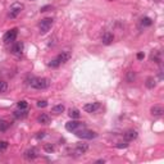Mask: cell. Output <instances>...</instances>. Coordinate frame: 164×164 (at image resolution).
I'll list each match as a JSON object with an SVG mask.
<instances>
[{
	"mask_svg": "<svg viewBox=\"0 0 164 164\" xmlns=\"http://www.w3.org/2000/svg\"><path fill=\"white\" fill-rule=\"evenodd\" d=\"M28 85L36 90H45L50 86V80L44 77H31L28 80Z\"/></svg>",
	"mask_w": 164,
	"mask_h": 164,
	"instance_id": "obj_1",
	"label": "cell"
},
{
	"mask_svg": "<svg viewBox=\"0 0 164 164\" xmlns=\"http://www.w3.org/2000/svg\"><path fill=\"white\" fill-rule=\"evenodd\" d=\"M69 58H71V54H69V53H67V51H62L55 59H53V61L49 63V67L57 68V67H59L61 64H63V63L67 62Z\"/></svg>",
	"mask_w": 164,
	"mask_h": 164,
	"instance_id": "obj_2",
	"label": "cell"
},
{
	"mask_svg": "<svg viewBox=\"0 0 164 164\" xmlns=\"http://www.w3.org/2000/svg\"><path fill=\"white\" fill-rule=\"evenodd\" d=\"M53 25H54V19L53 18H44V19H41V22L39 23L40 34L41 35L48 34V32L50 31V28L53 27Z\"/></svg>",
	"mask_w": 164,
	"mask_h": 164,
	"instance_id": "obj_3",
	"label": "cell"
},
{
	"mask_svg": "<svg viewBox=\"0 0 164 164\" xmlns=\"http://www.w3.org/2000/svg\"><path fill=\"white\" fill-rule=\"evenodd\" d=\"M23 9H25V5L22 4V3H18V2L17 3H13L12 5H10V8H9L8 15H9L10 18H17Z\"/></svg>",
	"mask_w": 164,
	"mask_h": 164,
	"instance_id": "obj_4",
	"label": "cell"
},
{
	"mask_svg": "<svg viewBox=\"0 0 164 164\" xmlns=\"http://www.w3.org/2000/svg\"><path fill=\"white\" fill-rule=\"evenodd\" d=\"M82 128H86V126L82 123V122H78V121H69L65 123V130L69 131V132H77V131L82 130Z\"/></svg>",
	"mask_w": 164,
	"mask_h": 164,
	"instance_id": "obj_5",
	"label": "cell"
},
{
	"mask_svg": "<svg viewBox=\"0 0 164 164\" xmlns=\"http://www.w3.org/2000/svg\"><path fill=\"white\" fill-rule=\"evenodd\" d=\"M76 136L80 139H85V140H91V139H95L97 133L96 132H92V131H89V130H86V128H82L80 131H77V132H74Z\"/></svg>",
	"mask_w": 164,
	"mask_h": 164,
	"instance_id": "obj_6",
	"label": "cell"
},
{
	"mask_svg": "<svg viewBox=\"0 0 164 164\" xmlns=\"http://www.w3.org/2000/svg\"><path fill=\"white\" fill-rule=\"evenodd\" d=\"M17 35H18V28H12V30L8 31L7 34L3 36V41H4L5 44L13 42L15 39H17Z\"/></svg>",
	"mask_w": 164,
	"mask_h": 164,
	"instance_id": "obj_7",
	"label": "cell"
},
{
	"mask_svg": "<svg viewBox=\"0 0 164 164\" xmlns=\"http://www.w3.org/2000/svg\"><path fill=\"white\" fill-rule=\"evenodd\" d=\"M23 49H25V45L23 42H15L14 45L12 46V53L14 55H22V53H23Z\"/></svg>",
	"mask_w": 164,
	"mask_h": 164,
	"instance_id": "obj_8",
	"label": "cell"
},
{
	"mask_svg": "<svg viewBox=\"0 0 164 164\" xmlns=\"http://www.w3.org/2000/svg\"><path fill=\"white\" fill-rule=\"evenodd\" d=\"M99 103H89V104H85L84 105V110L87 113H95L97 109H99Z\"/></svg>",
	"mask_w": 164,
	"mask_h": 164,
	"instance_id": "obj_9",
	"label": "cell"
},
{
	"mask_svg": "<svg viewBox=\"0 0 164 164\" xmlns=\"http://www.w3.org/2000/svg\"><path fill=\"white\" fill-rule=\"evenodd\" d=\"M87 149H89V146H87V144H84V143H80L76 145V149H74V153L77 155H82L85 154V153L87 151Z\"/></svg>",
	"mask_w": 164,
	"mask_h": 164,
	"instance_id": "obj_10",
	"label": "cell"
},
{
	"mask_svg": "<svg viewBox=\"0 0 164 164\" xmlns=\"http://www.w3.org/2000/svg\"><path fill=\"white\" fill-rule=\"evenodd\" d=\"M113 40H114V36H113V34H110V32H105L101 37V41H103L104 45H110V44L113 42Z\"/></svg>",
	"mask_w": 164,
	"mask_h": 164,
	"instance_id": "obj_11",
	"label": "cell"
},
{
	"mask_svg": "<svg viewBox=\"0 0 164 164\" xmlns=\"http://www.w3.org/2000/svg\"><path fill=\"white\" fill-rule=\"evenodd\" d=\"M137 136H139L137 131H135V130H128L127 132L124 133V139H126V141H132V140H135V139H137Z\"/></svg>",
	"mask_w": 164,
	"mask_h": 164,
	"instance_id": "obj_12",
	"label": "cell"
},
{
	"mask_svg": "<svg viewBox=\"0 0 164 164\" xmlns=\"http://www.w3.org/2000/svg\"><path fill=\"white\" fill-rule=\"evenodd\" d=\"M150 112H151L153 116H155V117H160V116H163L164 109H163V107H162V105H154V107H151Z\"/></svg>",
	"mask_w": 164,
	"mask_h": 164,
	"instance_id": "obj_13",
	"label": "cell"
},
{
	"mask_svg": "<svg viewBox=\"0 0 164 164\" xmlns=\"http://www.w3.org/2000/svg\"><path fill=\"white\" fill-rule=\"evenodd\" d=\"M37 156V150L36 149H28V150H26L25 151V158L26 159H28V160H32V159H35V158Z\"/></svg>",
	"mask_w": 164,
	"mask_h": 164,
	"instance_id": "obj_14",
	"label": "cell"
},
{
	"mask_svg": "<svg viewBox=\"0 0 164 164\" xmlns=\"http://www.w3.org/2000/svg\"><path fill=\"white\" fill-rule=\"evenodd\" d=\"M27 114H28V112L26 110V109H19V110H15L13 113V116L17 118V119H23L27 117Z\"/></svg>",
	"mask_w": 164,
	"mask_h": 164,
	"instance_id": "obj_15",
	"label": "cell"
},
{
	"mask_svg": "<svg viewBox=\"0 0 164 164\" xmlns=\"http://www.w3.org/2000/svg\"><path fill=\"white\" fill-rule=\"evenodd\" d=\"M150 59L153 62H155V63H162V54H160V51H158V50L153 51L151 55H150Z\"/></svg>",
	"mask_w": 164,
	"mask_h": 164,
	"instance_id": "obj_16",
	"label": "cell"
},
{
	"mask_svg": "<svg viewBox=\"0 0 164 164\" xmlns=\"http://www.w3.org/2000/svg\"><path fill=\"white\" fill-rule=\"evenodd\" d=\"M37 122L40 124H49L50 123V117H49L48 114H41V116H39V118H37Z\"/></svg>",
	"mask_w": 164,
	"mask_h": 164,
	"instance_id": "obj_17",
	"label": "cell"
},
{
	"mask_svg": "<svg viewBox=\"0 0 164 164\" xmlns=\"http://www.w3.org/2000/svg\"><path fill=\"white\" fill-rule=\"evenodd\" d=\"M64 110H65L64 105H62V104H59V105L53 107V109H51V113H54V114H62Z\"/></svg>",
	"mask_w": 164,
	"mask_h": 164,
	"instance_id": "obj_18",
	"label": "cell"
},
{
	"mask_svg": "<svg viewBox=\"0 0 164 164\" xmlns=\"http://www.w3.org/2000/svg\"><path fill=\"white\" fill-rule=\"evenodd\" d=\"M155 85H156V82H155L154 77H147V80H146V87L147 89H154Z\"/></svg>",
	"mask_w": 164,
	"mask_h": 164,
	"instance_id": "obj_19",
	"label": "cell"
},
{
	"mask_svg": "<svg viewBox=\"0 0 164 164\" xmlns=\"http://www.w3.org/2000/svg\"><path fill=\"white\" fill-rule=\"evenodd\" d=\"M80 116H81V114H80V110H78V109H71V110H69V117H71V118L78 119Z\"/></svg>",
	"mask_w": 164,
	"mask_h": 164,
	"instance_id": "obj_20",
	"label": "cell"
},
{
	"mask_svg": "<svg viewBox=\"0 0 164 164\" xmlns=\"http://www.w3.org/2000/svg\"><path fill=\"white\" fill-rule=\"evenodd\" d=\"M9 128V123L7 121H3V119H0V132H5Z\"/></svg>",
	"mask_w": 164,
	"mask_h": 164,
	"instance_id": "obj_21",
	"label": "cell"
},
{
	"mask_svg": "<svg viewBox=\"0 0 164 164\" xmlns=\"http://www.w3.org/2000/svg\"><path fill=\"white\" fill-rule=\"evenodd\" d=\"M135 72H132V71H130V72H127V76H126V80H127V82H133L135 80Z\"/></svg>",
	"mask_w": 164,
	"mask_h": 164,
	"instance_id": "obj_22",
	"label": "cell"
},
{
	"mask_svg": "<svg viewBox=\"0 0 164 164\" xmlns=\"http://www.w3.org/2000/svg\"><path fill=\"white\" fill-rule=\"evenodd\" d=\"M141 25H143V26H151L153 25V21L149 17H145V18L141 19Z\"/></svg>",
	"mask_w": 164,
	"mask_h": 164,
	"instance_id": "obj_23",
	"label": "cell"
},
{
	"mask_svg": "<svg viewBox=\"0 0 164 164\" xmlns=\"http://www.w3.org/2000/svg\"><path fill=\"white\" fill-rule=\"evenodd\" d=\"M8 90V84L5 81H0V92H5Z\"/></svg>",
	"mask_w": 164,
	"mask_h": 164,
	"instance_id": "obj_24",
	"label": "cell"
},
{
	"mask_svg": "<svg viewBox=\"0 0 164 164\" xmlns=\"http://www.w3.org/2000/svg\"><path fill=\"white\" fill-rule=\"evenodd\" d=\"M17 105L19 109H27V107H28V103H27L26 100H21L17 103Z\"/></svg>",
	"mask_w": 164,
	"mask_h": 164,
	"instance_id": "obj_25",
	"label": "cell"
},
{
	"mask_svg": "<svg viewBox=\"0 0 164 164\" xmlns=\"http://www.w3.org/2000/svg\"><path fill=\"white\" fill-rule=\"evenodd\" d=\"M44 150H45L46 153H53L54 151V146L51 144H46V145H44Z\"/></svg>",
	"mask_w": 164,
	"mask_h": 164,
	"instance_id": "obj_26",
	"label": "cell"
},
{
	"mask_svg": "<svg viewBox=\"0 0 164 164\" xmlns=\"http://www.w3.org/2000/svg\"><path fill=\"white\" fill-rule=\"evenodd\" d=\"M8 147V143L7 141H0V151H5Z\"/></svg>",
	"mask_w": 164,
	"mask_h": 164,
	"instance_id": "obj_27",
	"label": "cell"
},
{
	"mask_svg": "<svg viewBox=\"0 0 164 164\" xmlns=\"http://www.w3.org/2000/svg\"><path fill=\"white\" fill-rule=\"evenodd\" d=\"M127 146H128L127 141H121V143H118V144H117V147H118V149H122V147L124 149V147H127Z\"/></svg>",
	"mask_w": 164,
	"mask_h": 164,
	"instance_id": "obj_28",
	"label": "cell"
},
{
	"mask_svg": "<svg viewBox=\"0 0 164 164\" xmlns=\"http://www.w3.org/2000/svg\"><path fill=\"white\" fill-rule=\"evenodd\" d=\"M37 107H39V108H45V107H48V101H46V100L37 101Z\"/></svg>",
	"mask_w": 164,
	"mask_h": 164,
	"instance_id": "obj_29",
	"label": "cell"
},
{
	"mask_svg": "<svg viewBox=\"0 0 164 164\" xmlns=\"http://www.w3.org/2000/svg\"><path fill=\"white\" fill-rule=\"evenodd\" d=\"M49 9H51V5H45V7H41L40 12H41V13H44V12H48Z\"/></svg>",
	"mask_w": 164,
	"mask_h": 164,
	"instance_id": "obj_30",
	"label": "cell"
},
{
	"mask_svg": "<svg viewBox=\"0 0 164 164\" xmlns=\"http://www.w3.org/2000/svg\"><path fill=\"white\" fill-rule=\"evenodd\" d=\"M144 57H145V55H144V53H139V54H137V59H139V61L144 59Z\"/></svg>",
	"mask_w": 164,
	"mask_h": 164,
	"instance_id": "obj_31",
	"label": "cell"
},
{
	"mask_svg": "<svg viewBox=\"0 0 164 164\" xmlns=\"http://www.w3.org/2000/svg\"><path fill=\"white\" fill-rule=\"evenodd\" d=\"M44 136H45V132H39V135H37V139H42Z\"/></svg>",
	"mask_w": 164,
	"mask_h": 164,
	"instance_id": "obj_32",
	"label": "cell"
},
{
	"mask_svg": "<svg viewBox=\"0 0 164 164\" xmlns=\"http://www.w3.org/2000/svg\"><path fill=\"white\" fill-rule=\"evenodd\" d=\"M96 163H97V164H100V163H105V160H104V159H100V160H97Z\"/></svg>",
	"mask_w": 164,
	"mask_h": 164,
	"instance_id": "obj_33",
	"label": "cell"
},
{
	"mask_svg": "<svg viewBox=\"0 0 164 164\" xmlns=\"http://www.w3.org/2000/svg\"><path fill=\"white\" fill-rule=\"evenodd\" d=\"M108 2H113V0H108Z\"/></svg>",
	"mask_w": 164,
	"mask_h": 164,
	"instance_id": "obj_34",
	"label": "cell"
},
{
	"mask_svg": "<svg viewBox=\"0 0 164 164\" xmlns=\"http://www.w3.org/2000/svg\"><path fill=\"white\" fill-rule=\"evenodd\" d=\"M31 2H35V0H31Z\"/></svg>",
	"mask_w": 164,
	"mask_h": 164,
	"instance_id": "obj_35",
	"label": "cell"
}]
</instances>
